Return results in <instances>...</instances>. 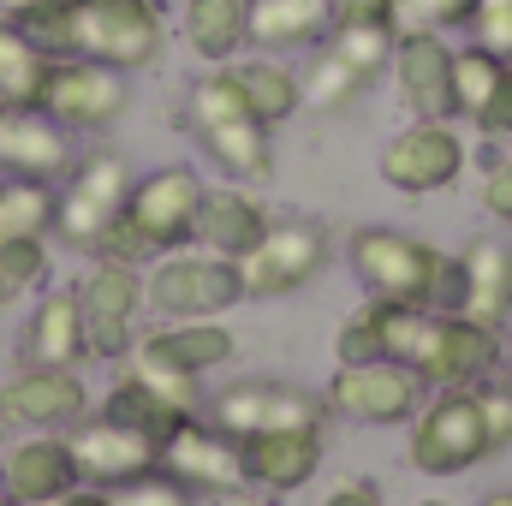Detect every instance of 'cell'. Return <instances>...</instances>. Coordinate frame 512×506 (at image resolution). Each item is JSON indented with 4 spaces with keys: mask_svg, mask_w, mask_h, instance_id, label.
I'll return each mask as SVG.
<instances>
[{
    "mask_svg": "<svg viewBox=\"0 0 512 506\" xmlns=\"http://www.w3.org/2000/svg\"><path fill=\"white\" fill-rule=\"evenodd\" d=\"M185 120H191L197 143L209 149V161H215L221 173L251 179V185L274 179V126H262L251 114V102H245V90L233 84L227 66H215V72H203V78L191 84Z\"/></svg>",
    "mask_w": 512,
    "mask_h": 506,
    "instance_id": "obj_1",
    "label": "cell"
},
{
    "mask_svg": "<svg viewBox=\"0 0 512 506\" xmlns=\"http://www.w3.org/2000/svg\"><path fill=\"white\" fill-rule=\"evenodd\" d=\"M346 262L370 298L423 304V310H447V298H453V256H441L435 245H423L411 233L364 227V233H352Z\"/></svg>",
    "mask_w": 512,
    "mask_h": 506,
    "instance_id": "obj_2",
    "label": "cell"
},
{
    "mask_svg": "<svg viewBox=\"0 0 512 506\" xmlns=\"http://www.w3.org/2000/svg\"><path fill=\"white\" fill-rule=\"evenodd\" d=\"M66 42L84 60H102L114 72H149L167 54V6L155 0H72Z\"/></svg>",
    "mask_w": 512,
    "mask_h": 506,
    "instance_id": "obj_3",
    "label": "cell"
},
{
    "mask_svg": "<svg viewBox=\"0 0 512 506\" xmlns=\"http://www.w3.org/2000/svg\"><path fill=\"white\" fill-rule=\"evenodd\" d=\"M131 161L120 149H90L66 167V191H60V209H54V233L72 245V251H96V239L108 233V221L126 209L131 197Z\"/></svg>",
    "mask_w": 512,
    "mask_h": 506,
    "instance_id": "obj_4",
    "label": "cell"
},
{
    "mask_svg": "<svg viewBox=\"0 0 512 506\" xmlns=\"http://www.w3.org/2000/svg\"><path fill=\"white\" fill-rule=\"evenodd\" d=\"M495 364H501V328H483V322L453 316V310H441V316L423 310V328H417L411 358H405V370L423 387H471Z\"/></svg>",
    "mask_w": 512,
    "mask_h": 506,
    "instance_id": "obj_5",
    "label": "cell"
},
{
    "mask_svg": "<svg viewBox=\"0 0 512 506\" xmlns=\"http://www.w3.org/2000/svg\"><path fill=\"white\" fill-rule=\"evenodd\" d=\"M483 459H489V429L477 387H441V399L423 405V417L411 423V465L423 477H459Z\"/></svg>",
    "mask_w": 512,
    "mask_h": 506,
    "instance_id": "obj_6",
    "label": "cell"
},
{
    "mask_svg": "<svg viewBox=\"0 0 512 506\" xmlns=\"http://www.w3.org/2000/svg\"><path fill=\"white\" fill-rule=\"evenodd\" d=\"M143 298H149L161 316L185 322V316H215V310L239 304V298H245V280H239V262H233V256L167 251L155 262V274L143 280Z\"/></svg>",
    "mask_w": 512,
    "mask_h": 506,
    "instance_id": "obj_7",
    "label": "cell"
},
{
    "mask_svg": "<svg viewBox=\"0 0 512 506\" xmlns=\"http://www.w3.org/2000/svg\"><path fill=\"white\" fill-rule=\"evenodd\" d=\"M203 179L191 167H155L149 179H137L126 197V221L137 227V239L149 245V256L185 251L197 239V215H203Z\"/></svg>",
    "mask_w": 512,
    "mask_h": 506,
    "instance_id": "obj_8",
    "label": "cell"
},
{
    "mask_svg": "<svg viewBox=\"0 0 512 506\" xmlns=\"http://www.w3.org/2000/svg\"><path fill=\"white\" fill-rule=\"evenodd\" d=\"M203 411H209V423L227 429L233 441L268 435V429H310V423L328 417L322 393H304V387H292V381H233V387H221L215 399H203Z\"/></svg>",
    "mask_w": 512,
    "mask_h": 506,
    "instance_id": "obj_9",
    "label": "cell"
},
{
    "mask_svg": "<svg viewBox=\"0 0 512 506\" xmlns=\"http://www.w3.org/2000/svg\"><path fill=\"white\" fill-rule=\"evenodd\" d=\"M126 108H131L126 72H114V66H102V60H84V54L54 60L48 96H42V114H48L54 126H66V131H108Z\"/></svg>",
    "mask_w": 512,
    "mask_h": 506,
    "instance_id": "obj_10",
    "label": "cell"
},
{
    "mask_svg": "<svg viewBox=\"0 0 512 506\" xmlns=\"http://www.w3.org/2000/svg\"><path fill=\"white\" fill-rule=\"evenodd\" d=\"M328 262V233L316 221H274L262 233L251 256H239V280L245 298H286L298 286H310Z\"/></svg>",
    "mask_w": 512,
    "mask_h": 506,
    "instance_id": "obj_11",
    "label": "cell"
},
{
    "mask_svg": "<svg viewBox=\"0 0 512 506\" xmlns=\"http://www.w3.org/2000/svg\"><path fill=\"white\" fill-rule=\"evenodd\" d=\"M72 292H78V310H84L90 358H126L131 346H137V304H143L137 268L96 256V268H90Z\"/></svg>",
    "mask_w": 512,
    "mask_h": 506,
    "instance_id": "obj_12",
    "label": "cell"
},
{
    "mask_svg": "<svg viewBox=\"0 0 512 506\" xmlns=\"http://www.w3.org/2000/svg\"><path fill=\"white\" fill-rule=\"evenodd\" d=\"M459 173H465V137L447 120H417L399 137H387V149H382V179L393 191H405V197L447 191Z\"/></svg>",
    "mask_w": 512,
    "mask_h": 506,
    "instance_id": "obj_13",
    "label": "cell"
},
{
    "mask_svg": "<svg viewBox=\"0 0 512 506\" xmlns=\"http://www.w3.org/2000/svg\"><path fill=\"white\" fill-rule=\"evenodd\" d=\"M387 72H393L411 120H453V48L441 30H429V24L399 30Z\"/></svg>",
    "mask_w": 512,
    "mask_h": 506,
    "instance_id": "obj_14",
    "label": "cell"
},
{
    "mask_svg": "<svg viewBox=\"0 0 512 506\" xmlns=\"http://www.w3.org/2000/svg\"><path fill=\"white\" fill-rule=\"evenodd\" d=\"M66 447H72L78 483H96V489H120V483L161 465V441L137 435L126 423H114V417H78L66 429Z\"/></svg>",
    "mask_w": 512,
    "mask_h": 506,
    "instance_id": "obj_15",
    "label": "cell"
},
{
    "mask_svg": "<svg viewBox=\"0 0 512 506\" xmlns=\"http://www.w3.org/2000/svg\"><path fill=\"white\" fill-rule=\"evenodd\" d=\"M322 405L352 417V423H405L423 405V381L405 364H387V358L382 364H340V376L328 381Z\"/></svg>",
    "mask_w": 512,
    "mask_h": 506,
    "instance_id": "obj_16",
    "label": "cell"
},
{
    "mask_svg": "<svg viewBox=\"0 0 512 506\" xmlns=\"http://www.w3.org/2000/svg\"><path fill=\"white\" fill-rule=\"evenodd\" d=\"M90 411V393L78 370L24 364L12 381H0V423L6 429H72Z\"/></svg>",
    "mask_w": 512,
    "mask_h": 506,
    "instance_id": "obj_17",
    "label": "cell"
},
{
    "mask_svg": "<svg viewBox=\"0 0 512 506\" xmlns=\"http://www.w3.org/2000/svg\"><path fill=\"white\" fill-rule=\"evenodd\" d=\"M161 471L179 477L191 495H233L245 483V465H239V441L215 423H197L185 417L167 441H161Z\"/></svg>",
    "mask_w": 512,
    "mask_h": 506,
    "instance_id": "obj_18",
    "label": "cell"
},
{
    "mask_svg": "<svg viewBox=\"0 0 512 506\" xmlns=\"http://www.w3.org/2000/svg\"><path fill=\"white\" fill-rule=\"evenodd\" d=\"M453 316H471L483 328H501L512 316V245L507 239H471L453 256Z\"/></svg>",
    "mask_w": 512,
    "mask_h": 506,
    "instance_id": "obj_19",
    "label": "cell"
},
{
    "mask_svg": "<svg viewBox=\"0 0 512 506\" xmlns=\"http://www.w3.org/2000/svg\"><path fill=\"white\" fill-rule=\"evenodd\" d=\"M72 483H78V465H72L66 435H54V429H30V435L12 441L6 459H0V489H6L12 506L54 501V495H66Z\"/></svg>",
    "mask_w": 512,
    "mask_h": 506,
    "instance_id": "obj_20",
    "label": "cell"
},
{
    "mask_svg": "<svg viewBox=\"0 0 512 506\" xmlns=\"http://www.w3.org/2000/svg\"><path fill=\"white\" fill-rule=\"evenodd\" d=\"M239 465H245V483H256V489H274V495L304 489L316 477V465H322V423L245 435L239 441Z\"/></svg>",
    "mask_w": 512,
    "mask_h": 506,
    "instance_id": "obj_21",
    "label": "cell"
},
{
    "mask_svg": "<svg viewBox=\"0 0 512 506\" xmlns=\"http://www.w3.org/2000/svg\"><path fill=\"white\" fill-rule=\"evenodd\" d=\"M137 358H143V364H161V370L209 376V370H221V364L239 358V340H233L221 322L185 316V322H167V328H155L149 340H137Z\"/></svg>",
    "mask_w": 512,
    "mask_h": 506,
    "instance_id": "obj_22",
    "label": "cell"
},
{
    "mask_svg": "<svg viewBox=\"0 0 512 506\" xmlns=\"http://www.w3.org/2000/svg\"><path fill=\"white\" fill-rule=\"evenodd\" d=\"M72 131L54 126L48 114H6L0 126V173H24V179H66L72 167Z\"/></svg>",
    "mask_w": 512,
    "mask_h": 506,
    "instance_id": "obj_23",
    "label": "cell"
},
{
    "mask_svg": "<svg viewBox=\"0 0 512 506\" xmlns=\"http://www.w3.org/2000/svg\"><path fill=\"white\" fill-rule=\"evenodd\" d=\"M84 358H90V334H84L78 292H42V304L30 310V328H24V364L78 370Z\"/></svg>",
    "mask_w": 512,
    "mask_h": 506,
    "instance_id": "obj_24",
    "label": "cell"
},
{
    "mask_svg": "<svg viewBox=\"0 0 512 506\" xmlns=\"http://www.w3.org/2000/svg\"><path fill=\"white\" fill-rule=\"evenodd\" d=\"M274 227V215L256 203L251 191L227 185V191H203V215H197V245L215 256H251L262 245V233Z\"/></svg>",
    "mask_w": 512,
    "mask_h": 506,
    "instance_id": "obj_25",
    "label": "cell"
},
{
    "mask_svg": "<svg viewBox=\"0 0 512 506\" xmlns=\"http://www.w3.org/2000/svg\"><path fill=\"white\" fill-rule=\"evenodd\" d=\"M334 24V0H251V48L298 54L316 48Z\"/></svg>",
    "mask_w": 512,
    "mask_h": 506,
    "instance_id": "obj_26",
    "label": "cell"
},
{
    "mask_svg": "<svg viewBox=\"0 0 512 506\" xmlns=\"http://www.w3.org/2000/svg\"><path fill=\"white\" fill-rule=\"evenodd\" d=\"M227 72H233V84L245 90V102H251V114L262 126H286V120L304 108V78L286 66V54H262V48H256L251 60H245V54L227 60Z\"/></svg>",
    "mask_w": 512,
    "mask_h": 506,
    "instance_id": "obj_27",
    "label": "cell"
},
{
    "mask_svg": "<svg viewBox=\"0 0 512 506\" xmlns=\"http://www.w3.org/2000/svg\"><path fill=\"white\" fill-rule=\"evenodd\" d=\"M185 6V48L209 66H227L251 48V0H179Z\"/></svg>",
    "mask_w": 512,
    "mask_h": 506,
    "instance_id": "obj_28",
    "label": "cell"
},
{
    "mask_svg": "<svg viewBox=\"0 0 512 506\" xmlns=\"http://www.w3.org/2000/svg\"><path fill=\"white\" fill-rule=\"evenodd\" d=\"M48 78H54V54L36 48V42L6 18V24H0V102H6L12 114H42Z\"/></svg>",
    "mask_w": 512,
    "mask_h": 506,
    "instance_id": "obj_29",
    "label": "cell"
},
{
    "mask_svg": "<svg viewBox=\"0 0 512 506\" xmlns=\"http://www.w3.org/2000/svg\"><path fill=\"white\" fill-rule=\"evenodd\" d=\"M54 209H60L54 179L6 173L0 179V245H12V239H48L54 233Z\"/></svg>",
    "mask_w": 512,
    "mask_h": 506,
    "instance_id": "obj_30",
    "label": "cell"
},
{
    "mask_svg": "<svg viewBox=\"0 0 512 506\" xmlns=\"http://www.w3.org/2000/svg\"><path fill=\"white\" fill-rule=\"evenodd\" d=\"M102 417H114V423H126L137 435H149V441H167L185 417H197V411H179L167 393H155L149 381L126 370V376L114 381V393H108V405H102Z\"/></svg>",
    "mask_w": 512,
    "mask_h": 506,
    "instance_id": "obj_31",
    "label": "cell"
},
{
    "mask_svg": "<svg viewBox=\"0 0 512 506\" xmlns=\"http://www.w3.org/2000/svg\"><path fill=\"white\" fill-rule=\"evenodd\" d=\"M512 60L501 54H489L483 42H471V48H453V120H471V126H483L489 120V108H495V96H501V78H507Z\"/></svg>",
    "mask_w": 512,
    "mask_h": 506,
    "instance_id": "obj_32",
    "label": "cell"
},
{
    "mask_svg": "<svg viewBox=\"0 0 512 506\" xmlns=\"http://www.w3.org/2000/svg\"><path fill=\"white\" fill-rule=\"evenodd\" d=\"M352 72H364V78H376L387 72V60H393V42H399V24H328V36H322Z\"/></svg>",
    "mask_w": 512,
    "mask_h": 506,
    "instance_id": "obj_33",
    "label": "cell"
},
{
    "mask_svg": "<svg viewBox=\"0 0 512 506\" xmlns=\"http://www.w3.org/2000/svg\"><path fill=\"white\" fill-rule=\"evenodd\" d=\"M364 72H352L328 42H316V66L304 72V102H316L322 114H340V108H352L358 96H364Z\"/></svg>",
    "mask_w": 512,
    "mask_h": 506,
    "instance_id": "obj_34",
    "label": "cell"
},
{
    "mask_svg": "<svg viewBox=\"0 0 512 506\" xmlns=\"http://www.w3.org/2000/svg\"><path fill=\"white\" fill-rule=\"evenodd\" d=\"M42 280H48V245H42V239H12V245H0V310L18 304V298H30Z\"/></svg>",
    "mask_w": 512,
    "mask_h": 506,
    "instance_id": "obj_35",
    "label": "cell"
},
{
    "mask_svg": "<svg viewBox=\"0 0 512 506\" xmlns=\"http://www.w3.org/2000/svg\"><path fill=\"white\" fill-rule=\"evenodd\" d=\"M114 506H197V495H191L179 477H167V471L155 465V471L120 483V489H114Z\"/></svg>",
    "mask_w": 512,
    "mask_h": 506,
    "instance_id": "obj_36",
    "label": "cell"
},
{
    "mask_svg": "<svg viewBox=\"0 0 512 506\" xmlns=\"http://www.w3.org/2000/svg\"><path fill=\"white\" fill-rule=\"evenodd\" d=\"M471 42H483L489 54L512 60V0H477V18H471Z\"/></svg>",
    "mask_w": 512,
    "mask_h": 506,
    "instance_id": "obj_37",
    "label": "cell"
},
{
    "mask_svg": "<svg viewBox=\"0 0 512 506\" xmlns=\"http://www.w3.org/2000/svg\"><path fill=\"white\" fill-rule=\"evenodd\" d=\"M126 370H137V376L149 381L155 393H167L179 411H203V387H197L203 376H185V370H161V364H143V358H131Z\"/></svg>",
    "mask_w": 512,
    "mask_h": 506,
    "instance_id": "obj_38",
    "label": "cell"
},
{
    "mask_svg": "<svg viewBox=\"0 0 512 506\" xmlns=\"http://www.w3.org/2000/svg\"><path fill=\"white\" fill-rule=\"evenodd\" d=\"M477 405H483L489 453H507L512 447V387H477Z\"/></svg>",
    "mask_w": 512,
    "mask_h": 506,
    "instance_id": "obj_39",
    "label": "cell"
},
{
    "mask_svg": "<svg viewBox=\"0 0 512 506\" xmlns=\"http://www.w3.org/2000/svg\"><path fill=\"white\" fill-rule=\"evenodd\" d=\"M399 6H411V18L429 30H471L477 18V0H399Z\"/></svg>",
    "mask_w": 512,
    "mask_h": 506,
    "instance_id": "obj_40",
    "label": "cell"
},
{
    "mask_svg": "<svg viewBox=\"0 0 512 506\" xmlns=\"http://www.w3.org/2000/svg\"><path fill=\"white\" fill-rule=\"evenodd\" d=\"M334 24H399V0H334Z\"/></svg>",
    "mask_w": 512,
    "mask_h": 506,
    "instance_id": "obj_41",
    "label": "cell"
},
{
    "mask_svg": "<svg viewBox=\"0 0 512 506\" xmlns=\"http://www.w3.org/2000/svg\"><path fill=\"white\" fill-rule=\"evenodd\" d=\"M483 209H489L495 221H512V155H501V161L489 167V179H483Z\"/></svg>",
    "mask_w": 512,
    "mask_h": 506,
    "instance_id": "obj_42",
    "label": "cell"
},
{
    "mask_svg": "<svg viewBox=\"0 0 512 506\" xmlns=\"http://www.w3.org/2000/svg\"><path fill=\"white\" fill-rule=\"evenodd\" d=\"M36 506H114V489H96V483H72L66 495H54V501H36Z\"/></svg>",
    "mask_w": 512,
    "mask_h": 506,
    "instance_id": "obj_43",
    "label": "cell"
},
{
    "mask_svg": "<svg viewBox=\"0 0 512 506\" xmlns=\"http://www.w3.org/2000/svg\"><path fill=\"white\" fill-rule=\"evenodd\" d=\"M322 506H382V489L376 483H340Z\"/></svg>",
    "mask_w": 512,
    "mask_h": 506,
    "instance_id": "obj_44",
    "label": "cell"
},
{
    "mask_svg": "<svg viewBox=\"0 0 512 506\" xmlns=\"http://www.w3.org/2000/svg\"><path fill=\"white\" fill-rule=\"evenodd\" d=\"M42 6H72V0H0V18H24V12H42Z\"/></svg>",
    "mask_w": 512,
    "mask_h": 506,
    "instance_id": "obj_45",
    "label": "cell"
},
{
    "mask_svg": "<svg viewBox=\"0 0 512 506\" xmlns=\"http://www.w3.org/2000/svg\"><path fill=\"white\" fill-rule=\"evenodd\" d=\"M483 506H512V489H495V495H483Z\"/></svg>",
    "mask_w": 512,
    "mask_h": 506,
    "instance_id": "obj_46",
    "label": "cell"
},
{
    "mask_svg": "<svg viewBox=\"0 0 512 506\" xmlns=\"http://www.w3.org/2000/svg\"><path fill=\"white\" fill-rule=\"evenodd\" d=\"M6 114H12V108H6V102H0V126H6Z\"/></svg>",
    "mask_w": 512,
    "mask_h": 506,
    "instance_id": "obj_47",
    "label": "cell"
},
{
    "mask_svg": "<svg viewBox=\"0 0 512 506\" xmlns=\"http://www.w3.org/2000/svg\"><path fill=\"white\" fill-rule=\"evenodd\" d=\"M227 506H251V501H239V495H233V501H227Z\"/></svg>",
    "mask_w": 512,
    "mask_h": 506,
    "instance_id": "obj_48",
    "label": "cell"
},
{
    "mask_svg": "<svg viewBox=\"0 0 512 506\" xmlns=\"http://www.w3.org/2000/svg\"><path fill=\"white\" fill-rule=\"evenodd\" d=\"M423 506H453V501H423Z\"/></svg>",
    "mask_w": 512,
    "mask_h": 506,
    "instance_id": "obj_49",
    "label": "cell"
},
{
    "mask_svg": "<svg viewBox=\"0 0 512 506\" xmlns=\"http://www.w3.org/2000/svg\"><path fill=\"white\" fill-rule=\"evenodd\" d=\"M155 6H179V0H155Z\"/></svg>",
    "mask_w": 512,
    "mask_h": 506,
    "instance_id": "obj_50",
    "label": "cell"
},
{
    "mask_svg": "<svg viewBox=\"0 0 512 506\" xmlns=\"http://www.w3.org/2000/svg\"><path fill=\"white\" fill-rule=\"evenodd\" d=\"M0 506H12V501H6V489H0Z\"/></svg>",
    "mask_w": 512,
    "mask_h": 506,
    "instance_id": "obj_51",
    "label": "cell"
},
{
    "mask_svg": "<svg viewBox=\"0 0 512 506\" xmlns=\"http://www.w3.org/2000/svg\"><path fill=\"white\" fill-rule=\"evenodd\" d=\"M0 24H6V18H0Z\"/></svg>",
    "mask_w": 512,
    "mask_h": 506,
    "instance_id": "obj_52",
    "label": "cell"
}]
</instances>
